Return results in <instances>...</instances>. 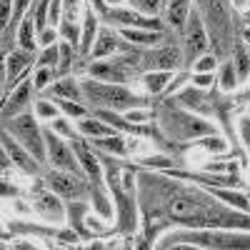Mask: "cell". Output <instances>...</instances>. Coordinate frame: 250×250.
<instances>
[{
	"mask_svg": "<svg viewBox=\"0 0 250 250\" xmlns=\"http://www.w3.org/2000/svg\"><path fill=\"white\" fill-rule=\"evenodd\" d=\"M158 248H233V250H250V233H228L225 228H193L183 233H168L158 243Z\"/></svg>",
	"mask_w": 250,
	"mask_h": 250,
	"instance_id": "6da1fadb",
	"label": "cell"
},
{
	"mask_svg": "<svg viewBox=\"0 0 250 250\" xmlns=\"http://www.w3.org/2000/svg\"><path fill=\"white\" fill-rule=\"evenodd\" d=\"M198 10L203 15L205 28L210 30V45L213 53L220 58L230 55V45H233V8L230 0H198Z\"/></svg>",
	"mask_w": 250,
	"mask_h": 250,
	"instance_id": "7a4b0ae2",
	"label": "cell"
},
{
	"mask_svg": "<svg viewBox=\"0 0 250 250\" xmlns=\"http://www.w3.org/2000/svg\"><path fill=\"white\" fill-rule=\"evenodd\" d=\"M83 95L90 100V105L95 108H108V110H133V108H145V100L138 98L133 90H128L123 83H105L98 78H88L80 83Z\"/></svg>",
	"mask_w": 250,
	"mask_h": 250,
	"instance_id": "3957f363",
	"label": "cell"
},
{
	"mask_svg": "<svg viewBox=\"0 0 250 250\" xmlns=\"http://www.w3.org/2000/svg\"><path fill=\"white\" fill-rule=\"evenodd\" d=\"M3 130H8L18 143H23L25 148L33 153V158L43 165L48 163V145H45V133L35 123L30 113H20L10 120H3Z\"/></svg>",
	"mask_w": 250,
	"mask_h": 250,
	"instance_id": "277c9868",
	"label": "cell"
},
{
	"mask_svg": "<svg viewBox=\"0 0 250 250\" xmlns=\"http://www.w3.org/2000/svg\"><path fill=\"white\" fill-rule=\"evenodd\" d=\"M43 183L50 188L53 193H58L62 200H83L90 198V178L88 175H75L68 170H48L43 175Z\"/></svg>",
	"mask_w": 250,
	"mask_h": 250,
	"instance_id": "5b68a950",
	"label": "cell"
},
{
	"mask_svg": "<svg viewBox=\"0 0 250 250\" xmlns=\"http://www.w3.org/2000/svg\"><path fill=\"white\" fill-rule=\"evenodd\" d=\"M43 133H45V145H48V163L53 168L68 170V173H75V175H85V170H83V165H80V160L73 150V145L65 143V138L58 135L50 125L43 128Z\"/></svg>",
	"mask_w": 250,
	"mask_h": 250,
	"instance_id": "8992f818",
	"label": "cell"
},
{
	"mask_svg": "<svg viewBox=\"0 0 250 250\" xmlns=\"http://www.w3.org/2000/svg\"><path fill=\"white\" fill-rule=\"evenodd\" d=\"M208 45H210V38H208V28L203 23V15L198 8H190L185 23V48H183V58L188 62H195L200 55H205Z\"/></svg>",
	"mask_w": 250,
	"mask_h": 250,
	"instance_id": "52a82bcc",
	"label": "cell"
},
{
	"mask_svg": "<svg viewBox=\"0 0 250 250\" xmlns=\"http://www.w3.org/2000/svg\"><path fill=\"white\" fill-rule=\"evenodd\" d=\"M30 200H33L35 213L43 220H48V223H62L65 215H68V205H62V198L58 193H53L45 183L35 188Z\"/></svg>",
	"mask_w": 250,
	"mask_h": 250,
	"instance_id": "ba28073f",
	"label": "cell"
},
{
	"mask_svg": "<svg viewBox=\"0 0 250 250\" xmlns=\"http://www.w3.org/2000/svg\"><path fill=\"white\" fill-rule=\"evenodd\" d=\"M183 50L175 45H163V48H150L143 53L140 68L143 70H178L183 65Z\"/></svg>",
	"mask_w": 250,
	"mask_h": 250,
	"instance_id": "9c48e42d",
	"label": "cell"
},
{
	"mask_svg": "<svg viewBox=\"0 0 250 250\" xmlns=\"http://www.w3.org/2000/svg\"><path fill=\"white\" fill-rule=\"evenodd\" d=\"M173 120H163V125H168V133L175 135V138H198V135H210L215 128L210 123H205L200 118H193L188 113H170Z\"/></svg>",
	"mask_w": 250,
	"mask_h": 250,
	"instance_id": "30bf717a",
	"label": "cell"
},
{
	"mask_svg": "<svg viewBox=\"0 0 250 250\" xmlns=\"http://www.w3.org/2000/svg\"><path fill=\"white\" fill-rule=\"evenodd\" d=\"M35 50H25V48H18L13 53H8L3 58V65H5V83H3V95H8V90L18 88V78L23 75L33 62H35Z\"/></svg>",
	"mask_w": 250,
	"mask_h": 250,
	"instance_id": "8fae6325",
	"label": "cell"
},
{
	"mask_svg": "<svg viewBox=\"0 0 250 250\" xmlns=\"http://www.w3.org/2000/svg\"><path fill=\"white\" fill-rule=\"evenodd\" d=\"M0 145H3V150L8 153V158L13 160L15 168H20L25 175H38L40 173V163L33 158V153L23 143H18L8 130H3V135H0Z\"/></svg>",
	"mask_w": 250,
	"mask_h": 250,
	"instance_id": "7c38bea8",
	"label": "cell"
},
{
	"mask_svg": "<svg viewBox=\"0 0 250 250\" xmlns=\"http://www.w3.org/2000/svg\"><path fill=\"white\" fill-rule=\"evenodd\" d=\"M70 145H73V150L83 165V170H85V175L90 178V183H103V170H100V155L90 148V143H85V138H70Z\"/></svg>",
	"mask_w": 250,
	"mask_h": 250,
	"instance_id": "4fadbf2b",
	"label": "cell"
},
{
	"mask_svg": "<svg viewBox=\"0 0 250 250\" xmlns=\"http://www.w3.org/2000/svg\"><path fill=\"white\" fill-rule=\"evenodd\" d=\"M33 93H35V83H33V78H25V83H20V85L13 90V95L3 100V120H10V118L23 113L28 108Z\"/></svg>",
	"mask_w": 250,
	"mask_h": 250,
	"instance_id": "5bb4252c",
	"label": "cell"
},
{
	"mask_svg": "<svg viewBox=\"0 0 250 250\" xmlns=\"http://www.w3.org/2000/svg\"><path fill=\"white\" fill-rule=\"evenodd\" d=\"M123 48V43L118 40V33L108 25V28H100L98 30V38H95V45L90 50V58L93 60H100V58H110L115 55L118 50Z\"/></svg>",
	"mask_w": 250,
	"mask_h": 250,
	"instance_id": "9a60e30c",
	"label": "cell"
},
{
	"mask_svg": "<svg viewBox=\"0 0 250 250\" xmlns=\"http://www.w3.org/2000/svg\"><path fill=\"white\" fill-rule=\"evenodd\" d=\"M98 23L100 18L95 13V8L88 3L85 5V18H83V38H80V55H90V48L95 45V38H98Z\"/></svg>",
	"mask_w": 250,
	"mask_h": 250,
	"instance_id": "2e32d148",
	"label": "cell"
},
{
	"mask_svg": "<svg viewBox=\"0 0 250 250\" xmlns=\"http://www.w3.org/2000/svg\"><path fill=\"white\" fill-rule=\"evenodd\" d=\"M118 35L140 48H145V45L153 48L163 40V30H145V28H118Z\"/></svg>",
	"mask_w": 250,
	"mask_h": 250,
	"instance_id": "e0dca14e",
	"label": "cell"
},
{
	"mask_svg": "<svg viewBox=\"0 0 250 250\" xmlns=\"http://www.w3.org/2000/svg\"><path fill=\"white\" fill-rule=\"evenodd\" d=\"M188 15H190V0H168L165 3V20L175 30H185Z\"/></svg>",
	"mask_w": 250,
	"mask_h": 250,
	"instance_id": "ac0fdd59",
	"label": "cell"
},
{
	"mask_svg": "<svg viewBox=\"0 0 250 250\" xmlns=\"http://www.w3.org/2000/svg\"><path fill=\"white\" fill-rule=\"evenodd\" d=\"M78 130L85 135V138H108V135H120V130H115L110 123H103V118H93V115H88V118H83L80 123H78Z\"/></svg>",
	"mask_w": 250,
	"mask_h": 250,
	"instance_id": "d6986e66",
	"label": "cell"
},
{
	"mask_svg": "<svg viewBox=\"0 0 250 250\" xmlns=\"http://www.w3.org/2000/svg\"><path fill=\"white\" fill-rule=\"evenodd\" d=\"M48 90H50L53 98H68V100H75V103H83V98H85V95H83L80 83H78L75 78H70V75L55 80Z\"/></svg>",
	"mask_w": 250,
	"mask_h": 250,
	"instance_id": "ffe728a7",
	"label": "cell"
},
{
	"mask_svg": "<svg viewBox=\"0 0 250 250\" xmlns=\"http://www.w3.org/2000/svg\"><path fill=\"white\" fill-rule=\"evenodd\" d=\"M90 213V205L85 200H68V218L73 223V230L80 238H88V228H85V215Z\"/></svg>",
	"mask_w": 250,
	"mask_h": 250,
	"instance_id": "44dd1931",
	"label": "cell"
},
{
	"mask_svg": "<svg viewBox=\"0 0 250 250\" xmlns=\"http://www.w3.org/2000/svg\"><path fill=\"white\" fill-rule=\"evenodd\" d=\"M233 65H235V73H238V80L245 83L248 75H250V48L245 45L243 38H235L233 43Z\"/></svg>",
	"mask_w": 250,
	"mask_h": 250,
	"instance_id": "7402d4cb",
	"label": "cell"
},
{
	"mask_svg": "<svg viewBox=\"0 0 250 250\" xmlns=\"http://www.w3.org/2000/svg\"><path fill=\"white\" fill-rule=\"evenodd\" d=\"M173 73L175 70H148L143 75V83H145V88H148V93L158 95L163 90H168L170 80H173Z\"/></svg>",
	"mask_w": 250,
	"mask_h": 250,
	"instance_id": "603a6c76",
	"label": "cell"
},
{
	"mask_svg": "<svg viewBox=\"0 0 250 250\" xmlns=\"http://www.w3.org/2000/svg\"><path fill=\"white\" fill-rule=\"evenodd\" d=\"M90 205L95 208V213L103 218V220H110L113 218V205L108 203V195H105V188L103 183H90Z\"/></svg>",
	"mask_w": 250,
	"mask_h": 250,
	"instance_id": "cb8c5ba5",
	"label": "cell"
},
{
	"mask_svg": "<svg viewBox=\"0 0 250 250\" xmlns=\"http://www.w3.org/2000/svg\"><path fill=\"white\" fill-rule=\"evenodd\" d=\"M35 20H33V13L28 10V15L23 18V23H20L18 28V45L20 48H25V50H35L38 45V40H35Z\"/></svg>",
	"mask_w": 250,
	"mask_h": 250,
	"instance_id": "d4e9b609",
	"label": "cell"
},
{
	"mask_svg": "<svg viewBox=\"0 0 250 250\" xmlns=\"http://www.w3.org/2000/svg\"><path fill=\"white\" fill-rule=\"evenodd\" d=\"M90 145L103 153H110V155H125L128 153V145L120 135H108V138H90Z\"/></svg>",
	"mask_w": 250,
	"mask_h": 250,
	"instance_id": "484cf974",
	"label": "cell"
},
{
	"mask_svg": "<svg viewBox=\"0 0 250 250\" xmlns=\"http://www.w3.org/2000/svg\"><path fill=\"white\" fill-rule=\"evenodd\" d=\"M210 193L220 200H225L230 208H238V210H250V200L248 195H240V193H233V190H225V188H218V185H210Z\"/></svg>",
	"mask_w": 250,
	"mask_h": 250,
	"instance_id": "4316f807",
	"label": "cell"
},
{
	"mask_svg": "<svg viewBox=\"0 0 250 250\" xmlns=\"http://www.w3.org/2000/svg\"><path fill=\"white\" fill-rule=\"evenodd\" d=\"M75 60H80V50L73 48L68 40L60 43V65H58V75H68L70 68L75 65Z\"/></svg>",
	"mask_w": 250,
	"mask_h": 250,
	"instance_id": "83f0119b",
	"label": "cell"
},
{
	"mask_svg": "<svg viewBox=\"0 0 250 250\" xmlns=\"http://www.w3.org/2000/svg\"><path fill=\"white\" fill-rule=\"evenodd\" d=\"M55 103L68 118H88L90 115V108L83 105V103H75V100H68V98H55Z\"/></svg>",
	"mask_w": 250,
	"mask_h": 250,
	"instance_id": "f1b7e54d",
	"label": "cell"
},
{
	"mask_svg": "<svg viewBox=\"0 0 250 250\" xmlns=\"http://www.w3.org/2000/svg\"><path fill=\"white\" fill-rule=\"evenodd\" d=\"M35 65L38 68H55L58 70V65H60V43L48 45L43 53H40V58L35 60Z\"/></svg>",
	"mask_w": 250,
	"mask_h": 250,
	"instance_id": "f546056e",
	"label": "cell"
},
{
	"mask_svg": "<svg viewBox=\"0 0 250 250\" xmlns=\"http://www.w3.org/2000/svg\"><path fill=\"white\" fill-rule=\"evenodd\" d=\"M220 88L225 90V93H230V90H235L238 88V73H235V65H233V62L230 60H228V62H223V68H220Z\"/></svg>",
	"mask_w": 250,
	"mask_h": 250,
	"instance_id": "4dcf8cb0",
	"label": "cell"
},
{
	"mask_svg": "<svg viewBox=\"0 0 250 250\" xmlns=\"http://www.w3.org/2000/svg\"><path fill=\"white\" fill-rule=\"evenodd\" d=\"M60 35L68 40V43L73 45V48H78L80 50V38H83V30L78 28V23L75 20H68V18H62V23H60Z\"/></svg>",
	"mask_w": 250,
	"mask_h": 250,
	"instance_id": "1f68e13d",
	"label": "cell"
},
{
	"mask_svg": "<svg viewBox=\"0 0 250 250\" xmlns=\"http://www.w3.org/2000/svg\"><path fill=\"white\" fill-rule=\"evenodd\" d=\"M130 8L143 13V15H148V18H155L165 5H163V0H130Z\"/></svg>",
	"mask_w": 250,
	"mask_h": 250,
	"instance_id": "d6a6232c",
	"label": "cell"
},
{
	"mask_svg": "<svg viewBox=\"0 0 250 250\" xmlns=\"http://www.w3.org/2000/svg\"><path fill=\"white\" fill-rule=\"evenodd\" d=\"M60 108H58V103H50V100H38L35 103V115L40 118V120H55V118H60Z\"/></svg>",
	"mask_w": 250,
	"mask_h": 250,
	"instance_id": "836d02e7",
	"label": "cell"
},
{
	"mask_svg": "<svg viewBox=\"0 0 250 250\" xmlns=\"http://www.w3.org/2000/svg\"><path fill=\"white\" fill-rule=\"evenodd\" d=\"M218 68V55L215 53H205L193 62V73H213Z\"/></svg>",
	"mask_w": 250,
	"mask_h": 250,
	"instance_id": "e575fe53",
	"label": "cell"
},
{
	"mask_svg": "<svg viewBox=\"0 0 250 250\" xmlns=\"http://www.w3.org/2000/svg\"><path fill=\"white\" fill-rule=\"evenodd\" d=\"M55 80V68H38L35 75H33V83H35V90H45L50 88V83Z\"/></svg>",
	"mask_w": 250,
	"mask_h": 250,
	"instance_id": "d590c367",
	"label": "cell"
},
{
	"mask_svg": "<svg viewBox=\"0 0 250 250\" xmlns=\"http://www.w3.org/2000/svg\"><path fill=\"white\" fill-rule=\"evenodd\" d=\"M50 128H53L58 135H62L65 140L75 138V130L70 128V123H68V120H62V118H55V120H50Z\"/></svg>",
	"mask_w": 250,
	"mask_h": 250,
	"instance_id": "8d00e7d4",
	"label": "cell"
},
{
	"mask_svg": "<svg viewBox=\"0 0 250 250\" xmlns=\"http://www.w3.org/2000/svg\"><path fill=\"white\" fill-rule=\"evenodd\" d=\"M190 83H193V85L195 88H213V83H215V75L213 73H193L190 75Z\"/></svg>",
	"mask_w": 250,
	"mask_h": 250,
	"instance_id": "74e56055",
	"label": "cell"
},
{
	"mask_svg": "<svg viewBox=\"0 0 250 250\" xmlns=\"http://www.w3.org/2000/svg\"><path fill=\"white\" fill-rule=\"evenodd\" d=\"M62 13H65V3L62 0H50V25H58L62 23Z\"/></svg>",
	"mask_w": 250,
	"mask_h": 250,
	"instance_id": "f35d334b",
	"label": "cell"
},
{
	"mask_svg": "<svg viewBox=\"0 0 250 250\" xmlns=\"http://www.w3.org/2000/svg\"><path fill=\"white\" fill-rule=\"evenodd\" d=\"M203 148L210 150V153H223V150H228V143L223 138H205L203 140Z\"/></svg>",
	"mask_w": 250,
	"mask_h": 250,
	"instance_id": "ab89813d",
	"label": "cell"
},
{
	"mask_svg": "<svg viewBox=\"0 0 250 250\" xmlns=\"http://www.w3.org/2000/svg\"><path fill=\"white\" fill-rule=\"evenodd\" d=\"M0 28H8L13 18V0H0Z\"/></svg>",
	"mask_w": 250,
	"mask_h": 250,
	"instance_id": "60d3db41",
	"label": "cell"
},
{
	"mask_svg": "<svg viewBox=\"0 0 250 250\" xmlns=\"http://www.w3.org/2000/svg\"><path fill=\"white\" fill-rule=\"evenodd\" d=\"M125 118H128L130 123H135V125H140V123H145V120H150V113L145 110V108H143V110H135V108H133V110H125Z\"/></svg>",
	"mask_w": 250,
	"mask_h": 250,
	"instance_id": "b9f144b4",
	"label": "cell"
},
{
	"mask_svg": "<svg viewBox=\"0 0 250 250\" xmlns=\"http://www.w3.org/2000/svg\"><path fill=\"white\" fill-rule=\"evenodd\" d=\"M240 140H243V145H245V150L250 153V118H243L240 120Z\"/></svg>",
	"mask_w": 250,
	"mask_h": 250,
	"instance_id": "7bdbcfd3",
	"label": "cell"
},
{
	"mask_svg": "<svg viewBox=\"0 0 250 250\" xmlns=\"http://www.w3.org/2000/svg\"><path fill=\"white\" fill-rule=\"evenodd\" d=\"M55 38H58V33H55L53 28H48V30H43V33L38 35V43L43 45V48H48V45H53V43H55Z\"/></svg>",
	"mask_w": 250,
	"mask_h": 250,
	"instance_id": "ee69618b",
	"label": "cell"
},
{
	"mask_svg": "<svg viewBox=\"0 0 250 250\" xmlns=\"http://www.w3.org/2000/svg\"><path fill=\"white\" fill-rule=\"evenodd\" d=\"M65 3V18L68 20H75V13H78V3L80 0H62Z\"/></svg>",
	"mask_w": 250,
	"mask_h": 250,
	"instance_id": "f6af8a7d",
	"label": "cell"
},
{
	"mask_svg": "<svg viewBox=\"0 0 250 250\" xmlns=\"http://www.w3.org/2000/svg\"><path fill=\"white\" fill-rule=\"evenodd\" d=\"M245 5H248V0H233V8L238 10H245Z\"/></svg>",
	"mask_w": 250,
	"mask_h": 250,
	"instance_id": "bcb514c9",
	"label": "cell"
},
{
	"mask_svg": "<svg viewBox=\"0 0 250 250\" xmlns=\"http://www.w3.org/2000/svg\"><path fill=\"white\" fill-rule=\"evenodd\" d=\"M243 40H245V45H248V48H250V28H248V30H245V35H243Z\"/></svg>",
	"mask_w": 250,
	"mask_h": 250,
	"instance_id": "7dc6e473",
	"label": "cell"
},
{
	"mask_svg": "<svg viewBox=\"0 0 250 250\" xmlns=\"http://www.w3.org/2000/svg\"><path fill=\"white\" fill-rule=\"evenodd\" d=\"M108 5H118V3H123V0H105Z\"/></svg>",
	"mask_w": 250,
	"mask_h": 250,
	"instance_id": "c3c4849f",
	"label": "cell"
},
{
	"mask_svg": "<svg viewBox=\"0 0 250 250\" xmlns=\"http://www.w3.org/2000/svg\"><path fill=\"white\" fill-rule=\"evenodd\" d=\"M248 200H250V195H248Z\"/></svg>",
	"mask_w": 250,
	"mask_h": 250,
	"instance_id": "681fc988",
	"label": "cell"
}]
</instances>
